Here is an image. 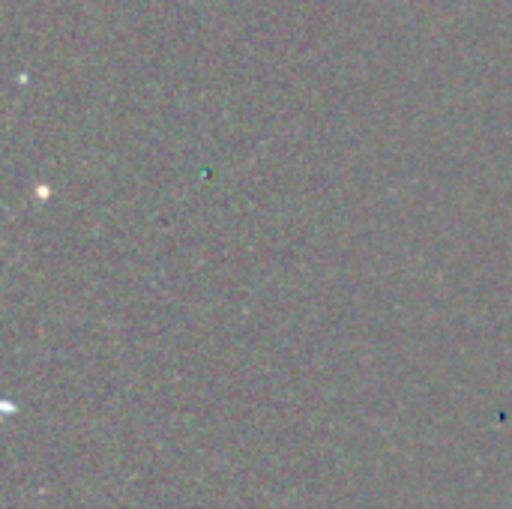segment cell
Here are the masks:
<instances>
[]
</instances>
